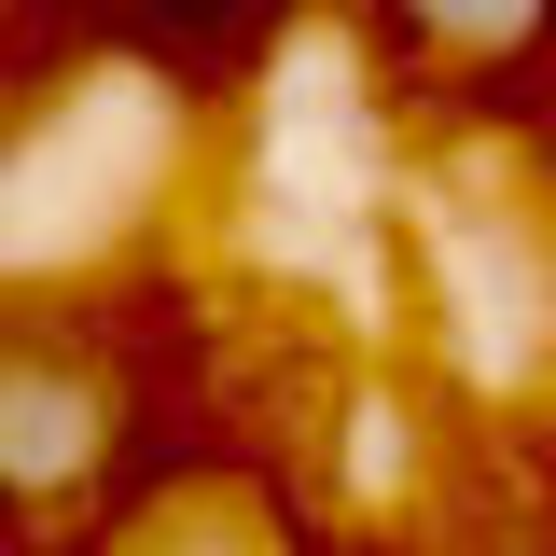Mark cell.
Instances as JSON below:
<instances>
[{
    "instance_id": "1",
    "label": "cell",
    "mask_w": 556,
    "mask_h": 556,
    "mask_svg": "<svg viewBox=\"0 0 556 556\" xmlns=\"http://www.w3.org/2000/svg\"><path fill=\"white\" fill-rule=\"evenodd\" d=\"M98 459V390L56 348H0V501H56Z\"/></svg>"
},
{
    "instance_id": "2",
    "label": "cell",
    "mask_w": 556,
    "mask_h": 556,
    "mask_svg": "<svg viewBox=\"0 0 556 556\" xmlns=\"http://www.w3.org/2000/svg\"><path fill=\"white\" fill-rule=\"evenodd\" d=\"M376 14V42H404L417 70H529L556 56V0H362Z\"/></svg>"
},
{
    "instance_id": "3",
    "label": "cell",
    "mask_w": 556,
    "mask_h": 556,
    "mask_svg": "<svg viewBox=\"0 0 556 556\" xmlns=\"http://www.w3.org/2000/svg\"><path fill=\"white\" fill-rule=\"evenodd\" d=\"M139 14H237V0H139Z\"/></svg>"
}]
</instances>
